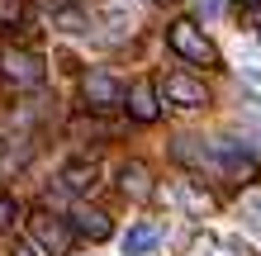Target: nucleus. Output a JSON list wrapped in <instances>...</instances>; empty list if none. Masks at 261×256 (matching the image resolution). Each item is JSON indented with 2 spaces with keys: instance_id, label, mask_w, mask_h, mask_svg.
<instances>
[{
  "instance_id": "obj_2",
  "label": "nucleus",
  "mask_w": 261,
  "mask_h": 256,
  "mask_svg": "<svg viewBox=\"0 0 261 256\" xmlns=\"http://www.w3.org/2000/svg\"><path fill=\"white\" fill-rule=\"evenodd\" d=\"M0 71H5V81L14 90H34V86H43V76H48V67H43V57L34 48H5L0 52Z\"/></svg>"
},
{
  "instance_id": "obj_14",
  "label": "nucleus",
  "mask_w": 261,
  "mask_h": 256,
  "mask_svg": "<svg viewBox=\"0 0 261 256\" xmlns=\"http://www.w3.org/2000/svg\"><path fill=\"white\" fill-rule=\"evenodd\" d=\"M209 256H252V251H247V242H238V237H228V242H219V237H214Z\"/></svg>"
},
{
  "instance_id": "obj_22",
  "label": "nucleus",
  "mask_w": 261,
  "mask_h": 256,
  "mask_svg": "<svg viewBox=\"0 0 261 256\" xmlns=\"http://www.w3.org/2000/svg\"><path fill=\"white\" fill-rule=\"evenodd\" d=\"M0 152H5V138H0Z\"/></svg>"
},
{
  "instance_id": "obj_8",
  "label": "nucleus",
  "mask_w": 261,
  "mask_h": 256,
  "mask_svg": "<svg viewBox=\"0 0 261 256\" xmlns=\"http://www.w3.org/2000/svg\"><path fill=\"white\" fill-rule=\"evenodd\" d=\"M71 233L90 237V242H105V237H110V218H105L100 209H76L71 214Z\"/></svg>"
},
{
  "instance_id": "obj_12",
  "label": "nucleus",
  "mask_w": 261,
  "mask_h": 256,
  "mask_svg": "<svg viewBox=\"0 0 261 256\" xmlns=\"http://www.w3.org/2000/svg\"><path fill=\"white\" fill-rule=\"evenodd\" d=\"M110 124H100V119H90V114H81V119H71V138L76 143H86V138H110Z\"/></svg>"
},
{
  "instance_id": "obj_17",
  "label": "nucleus",
  "mask_w": 261,
  "mask_h": 256,
  "mask_svg": "<svg viewBox=\"0 0 261 256\" xmlns=\"http://www.w3.org/2000/svg\"><path fill=\"white\" fill-rule=\"evenodd\" d=\"M14 214H19V209H14V200H10V194H0V228H10Z\"/></svg>"
},
{
  "instance_id": "obj_6",
  "label": "nucleus",
  "mask_w": 261,
  "mask_h": 256,
  "mask_svg": "<svg viewBox=\"0 0 261 256\" xmlns=\"http://www.w3.org/2000/svg\"><path fill=\"white\" fill-rule=\"evenodd\" d=\"M124 100H128V114L138 119V124H152V119L162 114V104H157V90H152L147 81H138L133 90H124Z\"/></svg>"
},
{
  "instance_id": "obj_10",
  "label": "nucleus",
  "mask_w": 261,
  "mask_h": 256,
  "mask_svg": "<svg viewBox=\"0 0 261 256\" xmlns=\"http://www.w3.org/2000/svg\"><path fill=\"white\" fill-rule=\"evenodd\" d=\"M95 161H67L62 166V185L71 190V194H86V190H95Z\"/></svg>"
},
{
  "instance_id": "obj_11",
  "label": "nucleus",
  "mask_w": 261,
  "mask_h": 256,
  "mask_svg": "<svg viewBox=\"0 0 261 256\" xmlns=\"http://www.w3.org/2000/svg\"><path fill=\"white\" fill-rule=\"evenodd\" d=\"M176 200L186 204V209H190L195 218H204L209 209H214V194H209V190H199L195 180H180V185H176Z\"/></svg>"
},
{
  "instance_id": "obj_16",
  "label": "nucleus",
  "mask_w": 261,
  "mask_h": 256,
  "mask_svg": "<svg viewBox=\"0 0 261 256\" xmlns=\"http://www.w3.org/2000/svg\"><path fill=\"white\" fill-rule=\"evenodd\" d=\"M219 10H223V0H195V14H199V19H219Z\"/></svg>"
},
{
  "instance_id": "obj_19",
  "label": "nucleus",
  "mask_w": 261,
  "mask_h": 256,
  "mask_svg": "<svg viewBox=\"0 0 261 256\" xmlns=\"http://www.w3.org/2000/svg\"><path fill=\"white\" fill-rule=\"evenodd\" d=\"M10 256H38V251H34V247H24V242H14V251H10Z\"/></svg>"
},
{
  "instance_id": "obj_9",
  "label": "nucleus",
  "mask_w": 261,
  "mask_h": 256,
  "mask_svg": "<svg viewBox=\"0 0 261 256\" xmlns=\"http://www.w3.org/2000/svg\"><path fill=\"white\" fill-rule=\"evenodd\" d=\"M157 242H162V228H157V223H133L128 237H124V256H147Z\"/></svg>"
},
{
  "instance_id": "obj_15",
  "label": "nucleus",
  "mask_w": 261,
  "mask_h": 256,
  "mask_svg": "<svg viewBox=\"0 0 261 256\" xmlns=\"http://www.w3.org/2000/svg\"><path fill=\"white\" fill-rule=\"evenodd\" d=\"M57 24H62L67 34H81V29H86V19H81L76 10H57Z\"/></svg>"
},
{
  "instance_id": "obj_13",
  "label": "nucleus",
  "mask_w": 261,
  "mask_h": 256,
  "mask_svg": "<svg viewBox=\"0 0 261 256\" xmlns=\"http://www.w3.org/2000/svg\"><path fill=\"white\" fill-rule=\"evenodd\" d=\"M24 14H29V5H24V0H0V24H24Z\"/></svg>"
},
{
  "instance_id": "obj_3",
  "label": "nucleus",
  "mask_w": 261,
  "mask_h": 256,
  "mask_svg": "<svg viewBox=\"0 0 261 256\" xmlns=\"http://www.w3.org/2000/svg\"><path fill=\"white\" fill-rule=\"evenodd\" d=\"M166 43H171V48L186 57V62H195V67H214L219 62V52H214V43L199 34V29L190 24V19H176L171 29H166Z\"/></svg>"
},
{
  "instance_id": "obj_21",
  "label": "nucleus",
  "mask_w": 261,
  "mask_h": 256,
  "mask_svg": "<svg viewBox=\"0 0 261 256\" xmlns=\"http://www.w3.org/2000/svg\"><path fill=\"white\" fill-rule=\"evenodd\" d=\"M256 38H261V14H256Z\"/></svg>"
},
{
  "instance_id": "obj_20",
  "label": "nucleus",
  "mask_w": 261,
  "mask_h": 256,
  "mask_svg": "<svg viewBox=\"0 0 261 256\" xmlns=\"http://www.w3.org/2000/svg\"><path fill=\"white\" fill-rule=\"evenodd\" d=\"M238 5H247V10H252V5H261V0H238Z\"/></svg>"
},
{
  "instance_id": "obj_4",
  "label": "nucleus",
  "mask_w": 261,
  "mask_h": 256,
  "mask_svg": "<svg viewBox=\"0 0 261 256\" xmlns=\"http://www.w3.org/2000/svg\"><path fill=\"white\" fill-rule=\"evenodd\" d=\"M81 95L90 109H119L124 104V86H119L110 71H86L81 76Z\"/></svg>"
},
{
  "instance_id": "obj_7",
  "label": "nucleus",
  "mask_w": 261,
  "mask_h": 256,
  "mask_svg": "<svg viewBox=\"0 0 261 256\" xmlns=\"http://www.w3.org/2000/svg\"><path fill=\"white\" fill-rule=\"evenodd\" d=\"M119 190H124L128 200H147L152 194V176H147L143 161H124V166H119Z\"/></svg>"
},
{
  "instance_id": "obj_18",
  "label": "nucleus",
  "mask_w": 261,
  "mask_h": 256,
  "mask_svg": "<svg viewBox=\"0 0 261 256\" xmlns=\"http://www.w3.org/2000/svg\"><path fill=\"white\" fill-rule=\"evenodd\" d=\"M247 228H261V200L247 204Z\"/></svg>"
},
{
  "instance_id": "obj_5",
  "label": "nucleus",
  "mask_w": 261,
  "mask_h": 256,
  "mask_svg": "<svg viewBox=\"0 0 261 256\" xmlns=\"http://www.w3.org/2000/svg\"><path fill=\"white\" fill-rule=\"evenodd\" d=\"M162 90H166V100H171V104H186V109H199V104H209V90H204V81L186 76V71H171Z\"/></svg>"
},
{
  "instance_id": "obj_1",
  "label": "nucleus",
  "mask_w": 261,
  "mask_h": 256,
  "mask_svg": "<svg viewBox=\"0 0 261 256\" xmlns=\"http://www.w3.org/2000/svg\"><path fill=\"white\" fill-rule=\"evenodd\" d=\"M29 237H34V247L43 256H71V223L57 218L53 209H34V218H29Z\"/></svg>"
}]
</instances>
